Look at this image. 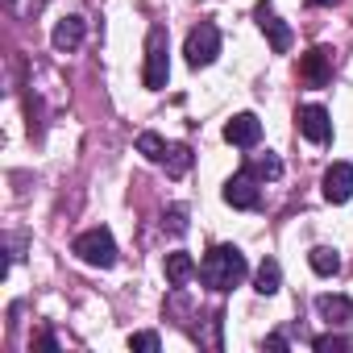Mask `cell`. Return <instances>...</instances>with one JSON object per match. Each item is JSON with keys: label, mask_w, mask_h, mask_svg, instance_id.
<instances>
[{"label": "cell", "mask_w": 353, "mask_h": 353, "mask_svg": "<svg viewBox=\"0 0 353 353\" xmlns=\"http://www.w3.org/2000/svg\"><path fill=\"white\" fill-rule=\"evenodd\" d=\"M299 79H303V83H312V88H324V83L332 79V50L312 46V50L299 59Z\"/></svg>", "instance_id": "obj_6"}, {"label": "cell", "mask_w": 353, "mask_h": 353, "mask_svg": "<svg viewBox=\"0 0 353 353\" xmlns=\"http://www.w3.org/2000/svg\"><path fill=\"white\" fill-rule=\"evenodd\" d=\"M316 312L328 320V324H345L353 316V303L345 295H316Z\"/></svg>", "instance_id": "obj_13"}, {"label": "cell", "mask_w": 353, "mask_h": 353, "mask_svg": "<svg viewBox=\"0 0 353 353\" xmlns=\"http://www.w3.org/2000/svg\"><path fill=\"white\" fill-rule=\"evenodd\" d=\"M266 349H287V341H283V336L274 332V336H266Z\"/></svg>", "instance_id": "obj_23"}, {"label": "cell", "mask_w": 353, "mask_h": 353, "mask_svg": "<svg viewBox=\"0 0 353 353\" xmlns=\"http://www.w3.org/2000/svg\"><path fill=\"white\" fill-rule=\"evenodd\" d=\"M170 79V59H166V30H150V42H145V71H141V83L150 92H162Z\"/></svg>", "instance_id": "obj_3"}, {"label": "cell", "mask_w": 353, "mask_h": 353, "mask_svg": "<svg viewBox=\"0 0 353 353\" xmlns=\"http://www.w3.org/2000/svg\"><path fill=\"white\" fill-rule=\"evenodd\" d=\"M83 34H88V26H83V17H63V21L54 26V34H50V42H54V50H59V54H71V50H79V42H83Z\"/></svg>", "instance_id": "obj_11"}, {"label": "cell", "mask_w": 353, "mask_h": 353, "mask_svg": "<svg viewBox=\"0 0 353 353\" xmlns=\"http://www.w3.org/2000/svg\"><path fill=\"white\" fill-rule=\"evenodd\" d=\"M225 141L229 145H241V150H254L262 141V121L254 112H237L229 125H225Z\"/></svg>", "instance_id": "obj_10"}, {"label": "cell", "mask_w": 353, "mask_h": 353, "mask_svg": "<svg viewBox=\"0 0 353 353\" xmlns=\"http://www.w3.org/2000/svg\"><path fill=\"white\" fill-rule=\"evenodd\" d=\"M254 17H258V26H262V34L270 38V50H274V54H287L295 38H291V30H287V26H283V21L274 17V9L266 5V0H258V9H254Z\"/></svg>", "instance_id": "obj_8"}, {"label": "cell", "mask_w": 353, "mask_h": 353, "mask_svg": "<svg viewBox=\"0 0 353 353\" xmlns=\"http://www.w3.org/2000/svg\"><path fill=\"white\" fill-rule=\"evenodd\" d=\"M166 225H170V233H188V212L183 208H170L166 212Z\"/></svg>", "instance_id": "obj_21"}, {"label": "cell", "mask_w": 353, "mask_h": 353, "mask_svg": "<svg viewBox=\"0 0 353 353\" xmlns=\"http://www.w3.org/2000/svg\"><path fill=\"white\" fill-rule=\"evenodd\" d=\"M129 349H137V353H158L162 341H158V332H133V336H129Z\"/></svg>", "instance_id": "obj_19"}, {"label": "cell", "mask_w": 353, "mask_h": 353, "mask_svg": "<svg viewBox=\"0 0 353 353\" xmlns=\"http://www.w3.org/2000/svg\"><path fill=\"white\" fill-rule=\"evenodd\" d=\"M196 274H200V266L192 262V254H183V250L166 254V283H170V287H183V283L196 279Z\"/></svg>", "instance_id": "obj_12"}, {"label": "cell", "mask_w": 353, "mask_h": 353, "mask_svg": "<svg viewBox=\"0 0 353 353\" xmlns=\"http://www.w3.org/2000/svg\"><path fill=\"white\" fill-rule=\"evenodd\" d=\"M307 5H316V9H328V5H336V0H307Z\"/></svg>", "instance_id": "obj_24"}, {"label": "cell", "mask_w": 353, "mask_h": 353, "mask_svg": "<svg viewBox=\"0 0 353 353\" xmlns=\"http://www.w3.org/2000/svg\"><path fill=\"white\" fill-rule=\"evenodd\" d=\"M295 121H299V133H303L312 145L332 141V121H328V108H320V104H303Z\"/></svg>", "instance_id": "obj_5"}, {"label": "cell", "mask_w": 353, "mask_h": 353, "mask_svg": "<svg viewBox=\"0 0 353 353\" xmlns=\"http://www.w3.org/2000/svg\"><path fill=\"white\" fill-rule=\"evenodd\" d=\"M137 154H145L150 162H162V158H166V141L145 129V133H137Z\"/></svg>", "instance_id": "obj_18"}, {"label": "cell", "mask_w": 353, "mask_h": 353, "mask_svg": "<svg viewBox=\"0 0 353 353\" xmlns=\"http://www.w3.org/2000/svg\"><path fill=\"white\" fill-rule=\"evenodd\" d=\"M162 166H166L170 179H183V174L192 170V145H170L166 158H162Z\"/></svg>", "instance_id": "obj_15"}, {"label": "cell", "mask_w": 353, "mask_h": 353, "mask_svg": "<svg viewBox=\"0 0 353 353\" xmlns=\"http://www.w3.org/2000/svg\"><path fill=\"white\" fill-rule=\"evenodd\" d=\"M225 204H233V208H258V204H262L258 179H254L250 170H237L233 179L225 183Z\"/></svg>", "instance_id": "obj_7"}, {"label": "cell", "mask_w": 353, "mask_h": 353, "mask_svg": "<svg viewBox=\"0 0 353 353\" xmlns=\"http://www.w3.org/2000/svg\"><path fill=\"white\" fill-rule=\"evenodd\" d=\"M38 349H59V345H54V336H50V332H42V336H38Z\"/></svg>", "instance_id": "obj_22"}, {"label": "cell", "mask_w": 353, "mask_h": 353, "mask_svg": "<svg viewBox=\"0 0 353 353\" xmlns=\"http://www.w3.org/2000/svg\"><path fill=\"white\" fill-rule=\"evenodd\" d=\"M353 196V162H332L324 170V200L328 204H345Z\"/></svg>", "instance_id": "obj_9"}, {"label": "cell", "mask_w": 353, "mask_h": 353, "mask_svg": "<svg viewBox=\"0 0 353 353\" xmlns=\"http://www.w3.org/2000/svg\"><path fill=\"white\" fill-rule=\"evenodd\" d=\"M183 54H188V63H192V67H208V63L221 54V30H216L212 21H200V26L188 34Z\"/></svg>", "instance_id": "obj_4"}, {"label": "cell", "mask_w": 353, "mask_h": 353, "mask_svg": "<svg viewBox=\"0 0 353 353\" xmlns=\"http://www.w3.org/2000/svg\"><path fill=\"white\" fill-rule=\"evenodd\" d=\"M245 254L237 250V245H212L208 254H204V262H200V279H204V287H212V291H233L241 279H245Z\"/></svg>", "instance_id": "obj_1"}, {"label": "cell", "mask_w": 353, "mask_h": 353, "mask_svg": "<svg viewBox=\"0 0 353 353\" xmlns=\"http://www.w3.org/2000/svg\"><path fill=\"white\" fill-rule=\"evenodd\" d=\"M245 170L254 174V179H279V174H283V162H279V154H258Z\"/></svg>", "instance_id": "obj_17"}, {"label": "cell", "mask_w": 353, "mask_h": 353, "mask_svg": "<svg viewBox=\"0 0 353 353\" xmlns=\"http://www.w3.org/2000/svg\"><path fill=\"white\" fill-rule=\"evenodd\" d=\"M71 254H75L79 262H88V266L108 270V266L117 262V241H112V233H108V229H88V233H79V237H75Z\"/></svg>", "instance_id": "obj_2"}, {"label": "cell", "mask_w": 353, "mask_h": 353, "mask_svg": "<svg viewBox=\"0 0 353 353\" xmlns=\"http://www.w3.org/2000/svg\"><path fill=\"white\" fill-rule=\"evenodd\" d=\"M279 283H283V266H279L274 258H262V266H258V274H254V291H258V295H274Z\"/></svg>", "instance_id": "obj_14"}, {"label": "cell", "mask_w": 353, "mask_h": 353, "mask_svg": "<svg viewBox=\"0 0 353 353\" xmlns=\"http://www.w3.org/2000/svg\"><path fill=\"white\" fill-rule=\"evenodd\" d=\"M307 262H312V270H316V274H324V279L341 270V254H336V250H328V245H316V250L307 254Z\"/></svg>", "instance_id": "obj_16"}, {"label": "cell", "mask_w": 353, "mask_h": 353, "mask_svg": "<svg viewBox=\"0 0 353 353\" xmlns=\"http://www.w3.org/2000/svg\"><path fill=\"white\" fill-rule=\"evenodd\" d=\"M312 345H316V349H320V353H332V349H345V345H349V341H345V336H332V332H324V336H316V341H312Z\"/></svg>", "instance_id": "obj_20"}]
</instances>
